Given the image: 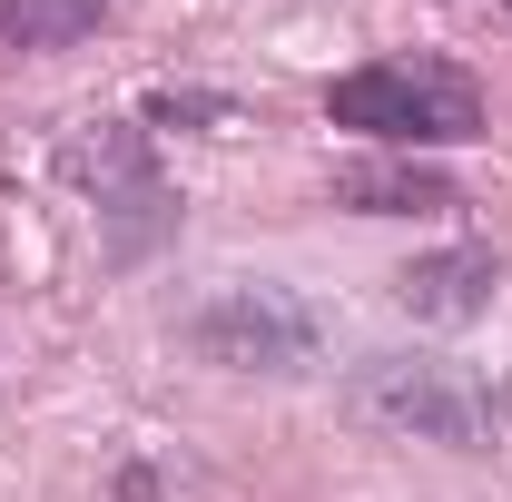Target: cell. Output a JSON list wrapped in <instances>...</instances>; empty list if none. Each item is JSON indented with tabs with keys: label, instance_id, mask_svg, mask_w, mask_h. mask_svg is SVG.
Instances as JSON below:
<instances>
[{
	"label": "cell",
	"instance_id": "1",
	"mask_svg": "<svg viewBox=\"0 0 512 502\" xmlns=\"http://www.w3.org/2000/svg\"><path fill=\"white\" fill-rule=\"evenodd\" d=\"M345 414L394 443H444V453H493L503 443V394L444 355H365L345 375Z\"/></svg>",
	"mask_w": 512,
	"mask_h": 502
},
{
	"label": "cell",
	"instance_id": "2",
	"mask_svg": "<svg viewBox=\"0 0 512 502\" xmlns=\"http://www.w3.org/2000/svg\"><path fill=\"white\" fill-rule=\"evenodd\" d=\"M325 119L365 128L375 148H463L483 138V89L453 60H365L325 89Z\"/></svg>",
	"mask_w": 512,
	"mask_h": 502
},
{
	"label": "cell",
	"instance_id": "3",
	"mask_svg": "<svg viewBox=\"0 0 512 502\" xmlns=\"http://www.w3.org/2000/svg\"><path fill=\"white\" fill-rule=\"evenodd\" d=\"M60 168H69V188L89 197L109 266H148V256L178 237V197H168V178H158V148H148V128H128V119H89V128H69Z\"/></svg>",
	"mask_w": 512,
	"mask_h": 502
},
{
	"label": "cell",
	"instance_id": "4",
	"mask_svg": "<svg viewBox=\"0 0 512 502\" xmlns=\"http://www.w3.org/2000/svg\"><path fill=\"white\" fill-rule=\"evenodd\" d=\"M168 335L217 375H316V315L266 276H217L168 315Z\"/></svg>",
	"mask_w": 512,
	"mask_h": 502
},
{
	"label": "cell",
	"instance_id": "5",
	"mask_svg": "<svg viewBox=\"0 0 512 502\" xmlns=\"http://www.w3.org/2000/svg\"><path fill=\"white\" fill-rule=\"evenodd\" d=\"M493 296H503V256L493 247H434L414 266H394V306L414 325H473V315H493Z\"/></svg>",
	"mask_w": 512,
	"mask_h": 502
},
{
	"label": "cell",
	"instance_id": "6",
	"mask_svg": "<svg viewBox=\"0 0 512 502\" xmlns=\"http://www.w3.org/2000/svg\"><path fill=\"white\" fill-rule=\"evenodd\" d=\"M325 188H335V207H355V217H444L453 207V178L414 168L404 148L394 158H345Z\"/></svg>",
	"mask_w": 512,
	"mask_h": 502
},
{
	"label": "cell",
	"instance_id": "7",
	"mask_svg": "<svg viewBox=\"0 0 512 502\" xmlns=\"http://www.w3.org/2000/svg\"><path fill=\"white\" fill-rule=\"evenodd\" d=\"M89 30H109V0H0V60L20 50H79Z\"/></svg>",
	"mask_w": 512,
	"mask_h": 502
},
{
	"label": "cell",
	"instance_id": "8",
	"mask_svg": "<svg viewBox=\"0 0 512 502\" xmlns=\"http://www.w3.org/2000/svg\"><path fill=\"white\" fill-rule=\"evenodd\" d=\"M109 502H158V483H148V473H119V493Z\"/></svg>",
	"mask_w": 512,
	"mask_h": 502
}]
</instances>
